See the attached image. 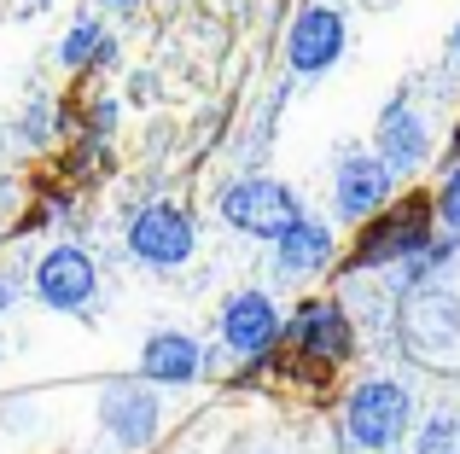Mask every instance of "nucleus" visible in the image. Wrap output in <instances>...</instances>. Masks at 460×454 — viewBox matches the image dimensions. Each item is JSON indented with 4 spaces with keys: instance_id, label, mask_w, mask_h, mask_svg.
Listing matches in <instances>:
<instances>
[{
    "instance_id": "obj_6",
    "label": "nucleus",
    "mask_w": 460,
    "mask_h": 454,
    "mask_svg": "<svg viewBox=\"0 0 460 454\" xmlns=\"http://www.w3.org/2000/svg\"><path fill=\"white\" fill-rule=\"evenodd\" d=\"M286 338H292V350L304 355L309 367H338L349 350H356V320H349V309L332 303V297H309V303L292 315Z\"/></svg>"
},
{
    "instance_id": "obj_20",
    "label": "nucleus",
    "mask_w": 460,
    "mask_h": 454,
    "mask_svg": "<svg viewBox=\"0 0 460 454\" xmlns=\"http://www.w3.org/2000/svg\"><path fill=\"white\" fill-rule=\"evenodd\" d=\"M449 53L460 58V23H455V35H449Z\"/></svg>"
},
{
    "instance_id": "obj_16",
    "label": "nucleus",
    "mask_w": 460,
    "mask_h": 454,
    "mask_svg": "<svg viewBox=\"0 0 460 454\" xmlns=\"http://www.w3.org/2000/svg\"><path fill=\"white\" fill-rule=\"evenodd\" d=\"M420 454H460V414H431L420 432Z\"/></svg>"
},
{
    "instance_id": "obj_9",
    "label": "nucleus",
    "mask_w": 460,
    "mask_h": 454,
    "mask_svg": "<svg viewBox=\"0 0 460 454\" xmlns=\"http://www.w3.org/2000/svg\"><path fill=\"white\" fill-rule=\"evenodd\" d=\"M344 47H349L344 12L338 6H304L292 18V30H286V65L297 76H321V70H332L344 58Z\"/></svg>"
},
{
    "instance_id": "obj_12",
    "label": "nucleus",
    "mask_w": 460,
    "mask_h": 454,
    "mask_svg": "<svg viewBox=\"0 0 460 454\" xmlns=\"http://www.w3.org/2000/svg\"><path fill=\"white\" fill-rule=\"evenodd\" d=\"M373 152H379L396 175H414L420 163L431 158V123L408 105V93H391V100H385L379 128H373Z\"/></svg>"
},
{
    "instance_id": "obj_11",
    "label": "nucleus",
    "mask_w": 460,
    "mask_h": 454,
    "mask_svg": "<svg viewBox=\"0 0 460 454\" xmlns=\"http://www.w3.org/2000/svg\"><path fill=\"white\" fill-rule=\"evenodd\" d=\"M222 344L239 355V362H257V355H269L274 344H280V332H286V320H280V309H274V297L269 292H234L222 303Z\"/></svg>"
},
{
    "instance_id": "obj_4",
    "label": "nucleus",
    "mask_w": 460,
    "mask_h": 454,
    "mask_svg": "<svg viewBox=\"0 0 460 454\" xmlns=\"http://www.w3.org/2000/svg\"><path fill=\"white\" fill-rule=\"evenodd\" d=\"M297 216H304V210H297V193L286 181H274V175H245V181H234L222 193V222L239 227V233H251V239H269V245Z\"/></svg>"
},
{
    "instance_id": "obj_7",
    "label": "nucleus",
    "mask_w": 460,
    "mask_h": 454,
    "mask_svg": "<svg viewBox=\"0 0 460 454\" xmlns=\"http://www.w3.org/2000/svg\"><path fill=\"white\" fill-rule=\"evenodd\" d=\"M100 425H105V437H111L117 449H128V454L157 443L164 408H157L146 379H117V385H105L100 390Z\"/></svg>"
},
{
    "instance_id": "obj_13",
    "label": "nucleus",
    "mask_w": 460,
    "mask_h": 454,
    "mask_svg": "<svg viewBox=\"0 0 460 454\" xmlns=\"http://www.w3.org/2000/svg\"><path fill=\"white\" fill-rule=\"evenodd\" d=\"M140 379L146 385H192V379H204V344L175 327L152 332L140 344Z\"/></svg>"
},
{
    "instance_id": "obj_18",
    "label": "nucleus",
    "mask_w": 460,
    "mask_h": 454,
    "mask_svg": "<svg viewBox=\"0 0 460 454\" xmlns=\"http://www.w3.org/2000/svg\"><path fill=\"white\" fill-rule=\"evenodd\" d=\"M111 128H117V105L111 100H93L88 105V140H105Z\"/></svg>"
},
{
    "instance_id": "obj_10",
    "label": "nucleus",
    "mask_w": 460,
    "mask_h": 454,
    "mask_svg": "<svg viewBox=\"0 0 460 454\" xmlns=\"http://www.w3.org/2000/svg\"><path fill=\"white\" fill-rule=\"evenodd\" d=\"M93 292H100V268H93V257L82 245H53L35 262V297H41L47 309H58V315L88 309Z\"/></svg>"
},
{
    "instance_id": "obj_21",
    "label": "nucleus",
    "mask_w": 460,
    "mask_h": 454,
    "mask_svg": "<svg viewBox=\"0 0 460 454\" xmlns=\"http://www.w3.org/2000/svg\"><path fill=\"white\" fill-rule=\"evenodd\" d=\"M105 6H117V12H128V6H135V0H105Z\"/></svg>"
},
{
    "instance_id": "obj_8",
    "label": "nucleus",
    "mask_w": 460,
    "mask_h": 454,
    "mask_svg": "<svg viewBox=\"0 0 460 454\" xmlns=\"http://www.w3.org/2000/svg\"><path fill=\"white\" fill-rule=\"evenodd\" d=\"M396 193V170L379 158V152H344L332 170V210L344 222H367L391 205Z\"/></svg>"
},
{
    "instance_id": "obj_17",
    "label": "nucleus",
    "mask_w": 460,
    "mask_h": 454,
    "mask_svg": "<svg viewBox=\"0 0 460 454\" xmlns=\"http://www.w3.org/2000/svg\"><path fill=\"white\" fill-rule=\"evenodd\" d=\"M438 222L449 227V233H460V158H455V170L443 175V187H438Z\"/></svg>"
},
{
    "instance_id": "obj_19",
    "label": "nucleus",
    "mask_w": 460,
    "mask_h": 454,
    "mask_svg": "<svg viewBox=\"0 0 460 454\" xmlns=\"http://www.w3.org/2000/svg\"><path fill=\"white\" fill-rule=\"evenodd\" d=\"M12 297H18V285H12V280H0V309H12Z\"/></svg>"
},
{
    "instance_id": "obj_5",
    "label": "nucleus",
    "mask_w": 460,
    "mask_h": 454,
    "mask_svg": "<svg viewBox=\"0 0 460 454\" xmlns=\"http://www.w3.org/2000/svg\"><path fill=\"white\" fill-rule=\"evenodd\" d=\"M128 250H135L146 268H181L199 250V222L181 205H146L128 216Z\"/></svg>"
},
{
    "instance_id": "obj_1",
    "label": "nucleus",
    "mask_w": 460,
    "mask_h": 454,
    "mask_svg": "<svg viewBox=\"0 0 460 454\" xmlns=\"http://www.w3.org/2000/svg\"><path fill=\"white\" fill-rule=\"evenodd\" d=\"M431 239H438V198L414 193V198L385 205L379 216L361 222L356 250H349V268H396V262H414Z\"/></svg>"
},
{
    "instance_id": "obj_14",
    "label": "nucleus",
    "mask_w": 460,
    "mask_h": 454,
    "mask_svg": "<svg viewBox=\"0 0 460 454\" xmlns=\"http://www.w3.org/2000/svg\"><path fill=\"white\" fill-rule=\"evenodd\" d=\"M332 257H338V233L326 222H314V216H297L280 239H274V268H280L286 280H309V274L332 268Z\"/></svg>"
},
{
    "instance_id": "obj_2",
    "label": "nucleus",
    "mask_w": 460,
    "mask_h": 454,
    "mask_svg": "<svg viewBox=\"0 0 460 454\" xmlns=\"http://www.w3.org/2000/svg\"><path fill=\"white\" fill-rule=\"evenodd\" d=\"M396 327H402L408 355H420V362H449L460 350V297L438 280L408 285L402 309H396Z\"/></svg>"
},
{
    "instance_id": "obj_3",
    "label": "nucleus",
    "mask_w": 460,
    "mask_h": 454,
    "mask_svg": "<svg viewBox=\"0 0 460 454\" xmlns=\"http://www.w3.org/2000/svg\"><path fill=\"white\" fill-rule=\"evenodd\" d=\"M408 420H414V402H408V385H396V379H367L344 402V432H349V443L367 449V454L396 449Z\"/></svg>"
},
{
    "instance_id": "obj_15",
    "label": "nucleus",
    "mask_w": 460,
    "mask_h": 454,
    "mask_svg": "<svg viewBox=\"0 0 460 454\" xmlns=\"http://www.w3.org/2000/svg\"><path fill=\"white\" fill-rule=\"evenodd\" d=\"M117 58V41H111V30H105L100 18H82L76 30L58 41V65L65 70H88V65H111Z\"/></svg>"
}]
</instances>
